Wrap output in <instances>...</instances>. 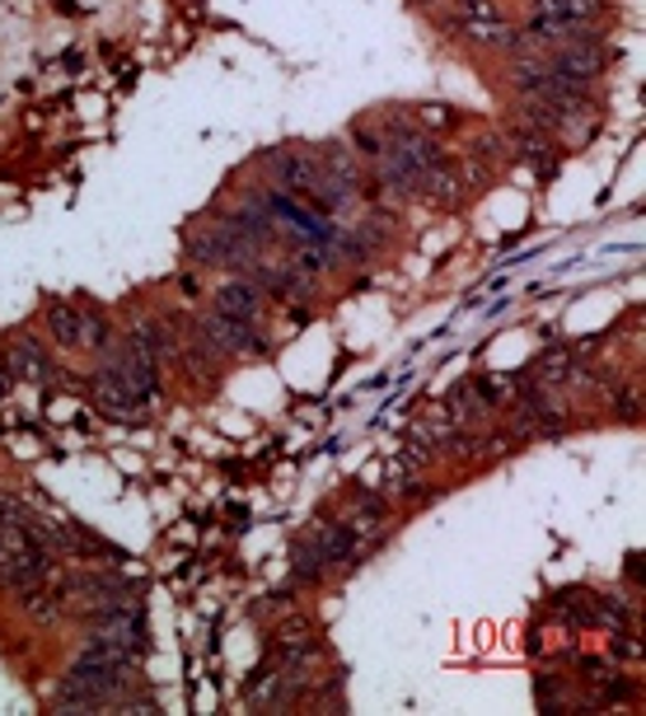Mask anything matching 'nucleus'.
I'll use <instances>...</instances> for the list:
<instances>
[{
	"label": "nucleus",
	"mask_w": 646,
	"mask_h": 716,
	"mask_svg": "<svg viewBox=\"0 0 646 716\" xmlns=\"http://www.w3.org/2000/svg\"><path fill=\"white\" fill-rule=\"evenodd\" d=\"M10 375H24V379H48L52 375V361H48V351L38 347V342H14L10 351Z\"/></svg>",
	"instance_id": "20e7f679"
},
{
	"label": "nucleus",
	"mask_w": 646,
	"mask_h": 716,
	"mask_svg": "<svg viewBox=\"0 0 646 716\" xmlns=\"http://www.w3.org/2000/svg\"><path fill=\"white\" fill-rule=\"evenodd\" d=\"M155 347H160V337H151L141 328V333H132L127 342H122V351L113 356V361L94 375V403L109 417H136L141 403L151 398V389H155Z\"/></svg>",
	"instance_id": "f257e3e1"
},
{
	"label": "nucleus",
	"mask_w": 646,
	"mask_h": 716,
	"mask_svg": "<svg viewBox=\"0 0 646 716\" xmlns=\"http://www.w3.org/2000/svg\"><path fill=\"white\" fill-rule=\"evenodd\" d=\"M48 324L57 333L61 347H109V324H103L99 309L85 305H52Z\"/></svg>",
	"instance_id": "f03ea898"
},
{
	"label": "nucleus",
	"mask_w": 646,
	"mask_h": 716,
	"mask_svg": "<svg viewBox=\"0 0 646 716\" xmlns=\"http://www.w3.org/2000/svg\"><path fill=\"white\" fill-rule=\"evenodd\" d=\"M263 309V295L254 282H230L221 295H216V314L221 319H239V324H254Z\"/></svg>",
	"instance_id": "7ed1b4c3"
}]
</instances>
